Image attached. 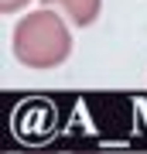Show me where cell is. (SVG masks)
Segmentation results:
<instances>
[{
  "label": "cell",
  "instance_id": "obj_2",
  "mask_svg": "<svg viewBox=\"0 0 147 154\" xmlns=\"http://www.w3.org/2000/svg\"><path fill=\"white\" fill-rule=\"evenodd\" d=\"M44 7H58L75 28H89L103 11V0H44Z\"/></svg>",
  "mask_w": 147,
  "mask_h": 154
},
{
  "label": "cell",
  "instance_id": "obj_3",
  "mask_svg": "<svg viewBox=\"0 0 147 154\" xmlns=\"http://www.w3.org/2000/svg\"><path fill=\"white\" fill-rule=\"evenodd\" d=\"M31 0H0V7H4V14H17L21 7H27Z\"/></svg>",
  "mask_w": 147,
  "mask_h": 154
},
{
  "label": "cell",
  "instance_id": "obj_1",
  "mask_svg": "<svg viewBox=\"0 0 147 154\" xmlns=\"http://www.w3.org/2000/svg\"><path fill=\"white\" fill-rule=\"evenodd\" d=\"M14 55L27 69H58L72 55V31L51 7L21 17L14 28Z\"/></svg>",
  "mask_w": 147,
  "mask_h": 154
}]
</instances>
